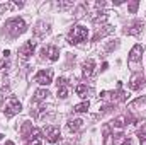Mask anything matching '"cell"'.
<instances>
[{"instance_id":"cell-13","label":"cell","mask_w":146,"mask_h":145,"mask_svg":"<svg viewBox=\"0 0 146 145\" xmlns=\"http://www.w3.org/2000/svg\"><path fill=\"white\" fill-rule=\"evenodd\" d=\"M110 33H112V26L106 24V26H102V28H99V29L95 31V34H94V38H92V41H99V39H104V38L107 36V34H110Z\"/></svg>"},{"instance_id":"cell-7","label":"cell","mask_w":146,"mask_h":145,"mask_svg":"<svg viewBox=\"0 0 146 145\" xmlns=\"http://www.w3.org/2000/svg\"><path fill=\"white\" fill-rule=\"evenodd\" d=\"M44 135H46V140H48L49 144H56V142L60 140V137H61V133H60V128H58V126H46Z\"/></svg>"},{"instance_id":"cell-24","label":"cell","mask_w":146,"mask_h":145,"mask_svg":"<svg viewBox=\"0 0 146 145\" xmlns=\"http://www.w3.org/2000/svg\"><path fill=\"white\" fill-rule=\"evenodd\" d=\"M56 7H58V9H61V10H66V9L73 7V3H72V2H58V3H56Z\"/></svg>"},{"instance_id":"cell-10","label":"cell","mask_w":146,"mask_h":145,"mask_svg":"<svg viewBox=\"0 0 146 145\" xmlns=\"http://www.w3.org/2000/svg\"><path fill=\"white\" fill-rule=\"evenodd\" d=\"M82 72H83V77L85 79H90L94 72H95V62L92 60V58H88V60H85L83 63H82Z\"/></svg>"},{"instance_id":"cell-22","label":"cell","mask_w":146,"mask_h":145,"mask_svg":"<svg viewBox=\"0 0 146 145\" xmlns=\"http://www.w3.org/2000/svg\"><path fill=\"white\" fill-rule=\"evenodd\" d=\"M138 7H139V0H133V2H129V5H127V9H129L131 14H136V12H138Z\"/></svg>"},{"instance_id":"cell-14","label":"cell","mask_w":146,"mask_h":145,"mask_svg":"<svg viewBox=\"0 0 146 145\" xmlns=\"http://www.w3.org/2000/svg\"><path fill=\"white\" fill-rule=\"evenodd\" d=\"M145 82H146L145 77H143L141 73H136V75L131 79V82H129V87H131L133 91H139V89L145 85Z\"/></svg>"},{"instance_id":"cell-6","label":"cell","mask_w":146,"mask_h":145,"mask_svg":"<svg viewBox=\"0 0 146 145\" xmlns=\"http://www.w3.org/2000/svg\"><path fill=\"white\" fill-rule=\"evenodd\" d=\"M127 123H136V118H134L133 114H122V116H117V118H114L112 126H115V128H124Z\"/></svg>"},{"instance_id":"cell-8","label":"cell","mask_w":146,"mask_h":145,"mask_svg":"<svg viewBox=\"0 0 146 145\" xmlns=\"http://www.w3.org/2000/svg\"><path fill=\"white\" fill-rule=\"evenodd\" d=\"M143 29H145V24L141 22V21H134L131 26H127L126 28V34H129V36H141V33H143Z\"/></svg>"},{"instance_id":"cell-19","label":"cell","mask_w":146,"mask_h":145,"mask_svg":"<svg viewBox=\"0 0 146 145\" xmlns=\"http://www.w3.org/2000/svg\"><path fill=\"white\" fill-rule=\"evenodd\" d=\"M82 126H83V119H80V118L68 121V130H70V132H78Z\"/></svg>"},{"instance_id":"cell-26","label":"cell","mask_w":146,"mask_h":145,"mask_svg":"<svg viewBox=\"0 0 146 145\" xmlns=\"http://www.w3.org/2000/svg\"><path fill=\"white\" fill-rule=\"evenodd\" d=\"M117 46H119V41H117V39H114V43H109V44H107L106 51H114V50H115Z\"/></svg>"},{"instance_id":"cell-2","label":"cell","mask_w":146,"mask_h":145,"mask_svg":"<svg viewBox=\"0 0 146 145\" xmlns=\"http://www.w3.org/2000/svg\"><path fill=\"white\" fill-rule=\"evenodd\" d=\"M87 38H88V29L85 26H82V24L73 26V29L68 33V41L72 44H80V43L87 41Z\"/></svg>"},{"instance_id":"cell-9","label":"cell","mask_w":146,"mask_h":145,"mask_svg":"<svg viewBox=\"0 0 146 145\" xmlns=\"http://www.w3.org/2000/svg\"><path fill=\"white\" fill-rule=\"evenodd\" d=\"M41 55H42V58L48 55V60L56 62V60L60 58V50H58L56 46H46V48H42V50H41Z\"/></svg>"},{"instance_id":"cell-27","label":"cell","mask_w":146,"mask_h":145,"mask_svg":"<svg viewBox=\"0 0 146 145\" xmlns=\"http://www.w3.org/2000/svg\"><path fill=\"white\" fill-rule=\"evenodd\" d=\"M122 145H133V140L131 138H124L122 140Z\"/></svg>"},{"instance_id":"cell-1","label":"cell","mask_w":146,"mask_h":145,"mask_svg":"<svg viewBox=\"0 0 146 145\" xmlns=\"http://www.w3.org/2000/svg\"><path fill=\"white\" fill-rule=\"evenodd\" d=\"M26 29H27V26H26V22L21 17H12V19H9L5 22V33L12 38H17L21 34H24Z\"/></svg>"},{"instance_id":"cell-16","label":"cell","mask_w":146,"mask_h":145,"mask_svg":"<svg viewBox=\"0 0 146 145\" xmlns=\"http://www.w3.org/2000/svg\"><path fill=\"white\" fill-rule=\"evenodd\" d=\"M34 33H36L37 38H42L44 34H48V33H49V24H48V22H44V21L37 22L36 28H34Z\"/></svg>"},{"instance_id":"cell-3","label":"cell","mask_w":146,"mask_h":145,"mask_svg":"<svg viewBox=\"0 0 146 145\" xmlns=\"http://www.w3.org/2000/svg\"><path fill=\"white\" fill-rule=\"evenodd\" d=\"M34 50H36V41H34V39L26 41V43L21 46V50H19V58H21L22 62L29 60V58H31V55L34 53Z\"/></svg>"},{"instance_id":"cell-20","label":"cell","mask_w":146,"mask_h":145,"mask_svg":"<svg viewBox=\"0 0 146 145\" xmlns=\"http://www.w3.org/2000/svg\"><path fill=\"white\" fill-rule=\"evenodd\" d=\"M88 108H90V103H88V101H83V103L76 104V106L73 108V111H75V113H87Z\"/></svg>"},{"instance_id":"cell-12","label":"cell","mask_w":146,"mask_h":145,"mask_svg":"<svg viewBox=\"0 0 146 145\" xmlns=\"http://www.w3.org/2000/svg\"><path fill=\"white\" fill-rule=\"evenodd\" d=\"M141 55H143V46H141V44H134L133 50H131V53H129V62H131V63L139 62V60H141Z\"/></svg>"},{"instance_id":"cell-11","label":"cell","mask_w":146,"mask_h":145,"mask_svg":"<svg viewBox=\"0 0 146 145\" xmlns=\"http://www.w3.org/2000/svg\"><path fill=\"white\" fill-rule=\"evenodd\" d=\"M56 84H58V97L60 99H65L68 96V80L65 77H60Z\"/></svg>"},{"instance_id":"cell-28","label":"cell","mask_w":146,"mask_h":145,"mask_svg":"<svg viewBox=\"0 0 146 145\" xmlns=\"http://www.w3.org/2000/svg\"><path fill=\"white\" fill-rule=\"evenodd\" d=\"M5 145H14V142H10V140H7V142H5Z\"/></svg>"},{"instance_id":"cell-23","label":"cell","mask_w":146,"mask_h":145,"mask_svg":"<svg viewBox=\"0 0 146 145\" xmlns=\"http://www.w3.org/2000/svg\"><path fill=\"white\" fill-rule=\"evenodd\" d=\"M104 145H114V135L109 133V130L106 128V138H104Z\"/></svg>"},{"instance_id":"cell-5","label":"cell","mask_w":146,"mask_h":145,"mask_svg":"<svg viewBox=\"0 0 146 145\" xmlns=\"http://www.w3.org/2000/svg\"><path fill=\"white\" fill-rule=\"evenodd\" d=\"M36 82L39 85H49L53 82V70H39L36 73Z\"/></svg>"},{"instance_id":"cell-4","label":"cell","mask_w":146,"mask_h":145,"mask_svg":"<svg viewBox=\"0 0 146 145\" xmlns=\"http://www.w3.org/2000/svg\"><path fill=\"white\" fill-rule=\"evenodd\" d=\"M21 109H22V104L19 103V99L10 97V99H9V103H7V106H5V109H3V114H5L7 118H12L14 114L21 113Z\"/></svg>"},{"instance_id":"cell-25","label":"cell","mask_w":146,"mask_h":145,"mask_svg":"<svg viewBox=\"0 0 146 145\" xmlns=\"http://www.w3.org/2000/svg\"><path fill=\"white\" fill-rule=\"evenodd\" d=\"M7 87H9V79H7V77H2V80H0V91L5 92Z\"/></svg>"},{"instance_id":"cell-18","label":"cell","mask_w":146,"mask_h":145,"mask_svg":"<svg viewBox=\"0 0 146 145\" xmlns=\"http://www.w3.org/2000/svg\"><path fill=\"white\" fill-rule=\"evenodd\" d=\"M92 92H94V91H92L90 87H87L85 84H78V85H76V94H78L80 97H88Z\"/></svg>"},{"instance_id":"cell-15","label":"cell","mask_w":146,"mask_h":145,"mask_svg":"<svg viewBox=\"0 0 146 145\" xmlns=\"http://www.w3.org/2000/svg\"><path fill=\"white\" fill-rule=\"evenodd\" d=\"M48 96H51L48 89H37L36 92H34V97H33V101H31V106H33V104H37V103H41V101H44Z\"/></svg>"},{"instance_id":"cell-29","label":"cell","mask_w":146,"mask_h":145,"mask_svg":"<svg viewBox=\"0 0 146 145\" xmlns=\"http://www.w3.org/2000/svg\"><path fill=\"white\" fill-rule=\"evenodd\" d=\"M5 65V62H0V67H3Z\"/></svg>"},{"instance_id":"cell-21","label":"cell","mask_w":146,"mask_h":145,"mask_svg":"<svg viewBox=\"0 0 146 145\" xmlns=\"http://www.w3.org/2000/svg\"><path fill=\"white\" fill-rule=\"evenodd\" d=\"M138 138H139L141 145H146V125H143V126L138 130Z\"/></svg>"},{"instance_id":"cell-17","label":"cell","mask_w":146,"mask_h":145,"mask_svg":"<svg viewBox=\"0 0 146 145\" xmlns=\"http://www.w3.org/2000/svg\"><path fill=\"white\" fill-rule=\"evenodd\" d=\"M34 132V126H33V123L31 121H24L22 123V126H21V135L27 140L29 137H31V133Z\"/></svg>"}]
</instances>
